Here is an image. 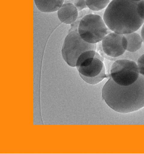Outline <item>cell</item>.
<instances>
[{"label":"cell","mask_w":144,"mask_h":154,"mask_svg":"<svg viewBox=\"0 0 144 154\" xmlns=\"http://www.w3.org/2000/svg\"><path fill=\"white\" fill-rule=\"evenodd\" d=\"M103 19L112 32L123 35L136 32L144 24V0H112Z\"/></svg>","instance_id":"6da1fadb"},{"label":"cell","mask_w":144,"mask_h":154,"mask_svg":"<svg viewBox=\"0 0 144 154\" xmlns=\"http://www.w3.org/2000/svg\"><path fill=\"white\" fill-rule=\"evenodd\" d=\"M103 100L112 109L120 113L136 112L144 107V76L140 74L135 83L118 85L110 77L102 90Z\"/></svg>","instance_id":"7a4b0ae2"},{"label":"cell","mask_w":144,"mask_h":154,"mask_svg":"<svg viewBox=\"0 0 144 154\" xmlns=\"http://www.w3.org/2000/svg\"><path fill=\"white\" fill-rule=\"evenodd\" d=\"M76 67L81 78L89 84H97L107 77L103 58L95 51H88L81 54Z\"/></svg>","instance_id":"3957f363"},{"label":"cell","mask_w":144,"mask_h":154,"mask_svg":"<svg viewBox=\"0 0 144 154\" xmlns=\"http://www.w3.org/2000/svg\"><path fill=\"white\" fill-rule=\"evenodd\" d=\"M103 19L97 14H89L83 17L79 25V34L84 41L91 44L99 42L109 33Z\"/></svg>","instance_id":"277c9868"},{"label":"cell","mask_w":144,"mask_h":154,"mask_svg":"<svg viewBox=\"0 0 144 154\" xmlns=\"http://www.w3.org/2000/svg\"><path fill=\"white\" fill-rule=\"evenodd\" d=\"M97 44L85 42L81 38L78 30L75 29L70 32L66 37L62 48L63 59L70 66L76 67L78 58L81 54L88 51H95Z\"/></svg>","instance_id":"5b68a950"},{"label":"cell","mask_w":144,"mask_h":154,"mask_svg":"<svg viewBox=\"0 0 144 154\" xmlns=\"http://www.w3.org/2000/svg\"><path fill=\"white\" fill-rule=\"evenodd\" d=\"M140 73L136 62L129 60H119L112 64L110 76L117 84L128 86L137 81Z\"/></svg>","instance_id":"8992f818"},{"label":"cell","mask_w":144,"mask_h":154,"mask_svg":"<svg viewBox=\"0 0 144 154\" xmlns=\"http://www.w3.org/2000/svg\"><path fill=\"white\" fill-rule=\"evenodd\" d=\"M102 48L109 57L116 58L124 54L127 47V40L124 35L112 32L102 40Z\"/></svg>","instance_id":"52a82bcc"},{"label":"cell","mask_w":144,"mask_h":154,"mask_svg":"<svg viewBox=\"0 0 144 154\" xmlns=\"http://www.w3.org/2000/svg\"><path fill=\"white\" fill-rule=\"evenodd\" d=\"M58 17L62 23L66 24H71L78 18V9L75 5L70 3L63 5L58 10Z\"/></svg>","instance_id":"ba28073f"},{"label":"cell","mask_w":144,"mask_h":154,"mask_svg":"<svg viewBox=\"0 0 144 154\" xmlns=\"http://www.w3.org/2000/svg\"><path fill=\"white\" fill-rule=\"evenodd\" d=\"M64 1V0H34L38 9L44 13L58 11L63 5Z\"/></svg>","instance_id":"9c48e42d"},{"label":"cell","mask_w":144,"mask_h":154,"mask_svg":"<svg viewBox=\"0 0 144 154\" xmlns=\"http://www.w3.org/2000/svg\"><path fill=\"white\" fill-rule=\"evenodd\" d=\"M127 40V47L126 51L130 52L137 51L142 47L143 42L142 37L136 32L124 35Z\"/></svg>","instance_id":"30bf717a"},{"label":"cell","mask_w":144,"mask_h":154,"mask_svg":"<svg viewBox=\"0 0 144 154\" xmlns=\"http://www.w3.org/2000/svg\"><path fill=\"white\" fill-rule=\"evenodd\" d=\"M110 0H86L88 8L92 11H99L105 8L110 4Z\"/></svg>","instance_id":"8fae6325"},{"label":"cell","mask_w":144,"mask_h":154,"mask_svg":"<svg viewBox=\"0 0 144 154\" xmlns=\"http://www.w3.org/2000/svg\"><path fill=\"white\" fill-rule=\"evenodd\" d=\"M74 4L75 6L79 11L86 8L87 7L86 4V0H75Z\"/></svg>","instance_id":"7c38bea8"},{"label":"cell","mask_w":144,"mask_h":154,"mask_svg":"<svg viewBox=\"0 0 144 154\" xmlns=\"http://www.w3.org/2000/svg\"><path fill=\"white\" fill-rule=\"evenodd\" d=\"M137 64L140 74L144 76V54L139 58L137 60Z\"/></svg>","instance_id":"4fadbf2b"},{"label":"cell","mask_w":144,"mask_h":154,"mask_svg":"<svg viewBox=\"0 0 144 154\" xmlns=\"http://www.w3.org/2000/svg\"><path fill=\"white\" fill-rule=\"evenodd\" d=\"M141 36L142 37L143 42L144 43V24L142 26V29H141Z\"/></svg>","instance_id":"5bb4252c"}]
</instances>
